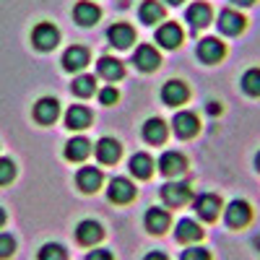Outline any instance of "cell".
I'll list each match as a JSON object with an SVG mask.
<instances>
[{
    "instance_id": "f1b7e54d",
    "label": "cell",
    "mask_w": 260,
    "mask_h": 260,
    "mask_svg": "<svg viewBox=\"0 0 260 260\" xmlns=\"http://www.w3.org/2000/svg\"><path fill=\"white\" fill-rule=\"evenodd\" d=\"M65 257H68V252H65V247L57 245V242L42 245V250H39V255H37V260H65Z\"/></svg>"
},
{
    "instance_id": "4dcf8cb0",
    "label": "cell",
    "mask_w": 260,
    "mask_h": 260,
    "mask_svg": "<svg viewBox=\"0 0 260 260\" xmlns=\"http://www.w3.org/2000/svg\"><path fill=\"white\" fill-rule=\"evenodd\" d=\"M94 89H96V81H94L91 76H78V78L73 81V94H76V96H91Z\"/></svg>"
},
{
    "instance_id": "d6986e66",
    "label": "cell",
    "mask_w": 260,
    "mask_h": 260,
    "mask_svg": "<svg viewBox=\"0 0 260 260\" xmlns=\"http://www.w3.org/2000/svg\"><path fill=\"white\" fill-rule=\"evenodd\" d=\"M91 154V143L86 138H71L68 143H65V159L68 161H83L86 156Z\"/></svg>"
},
{
    "instance_id": "4fadbf2b",
    "label": "cell",
    "mask_w": 260,
    "mask_h": 260,
    "mask_svg": "<svg viewBox=\"0 0 260 260\" xmlns=\"http://www.w3.org/2000/svg\"><path fill=\"white\" fill-rule=\"evenodd\" d=\"M156 42L167 50H175V47L182 45V29L177 24H164V26L156 29Z\"/></svg>"
},
{
    "instance_id": "d6a6232c",
    "label": "cell",
    "mask_w": 260,
    "mask_h": 260,
    "mask_svg": "<svg viewBox=\"0 0 260 260\" xmlns=\"http://www.w3.org/2000/svg\"><path fill=\"white\" fill-rule=\"evenodd\" d=\"M13 250H16V240H13L11 234L0 232V260L11 257V255H13Z\"/></svg>"
},
{
    "instance_id": "e0dca14e",
    "label": "cell",
    "mask_w": 260,
    "mask_h": 260,
    "mask_svg": "<svg viewBox=\"0 0 260 260\" xmlns=\"http://www.w3.org/2000/svg\"><path fill=\"white\" fill-rule=\"evenodd\" d=\"M76 182L83 192H96L99 185H102V172L96 167H83L78 175H76Z\"/></svg>"
},
{
    "instance_id": "7a4b0ae2",
    "label": "cell",
    "mask_w": 260,
    "mask_h": 260,
    "mask_svg": "<svg viewBox=\"0 0 260 260\" xmlns=\"http://www.w3.org/2000/svg\"><path fill=\"white\" fill-rule=\"evenodd\" d=\"M192 208L203 221H213L221 211V201H219V195H213V192H201L198 198L192 201Z\"/></svg>"
},
{
    "instance_id": "ab89813d",
    "label": "cell",
    "mask_w": 260,
    "mask_h": 260,
    "mask_svg": "<svg viewBox=\"0 0 260 260\" xmlns=\"http://www.w3.org/2000/svg\"><path fill=\"white\" fill-rule=\"evenodd\" d=\"M3 224H6V211L0 208V226H3Z\"/></svg>"
},
{
    "instance_id": "9a60e30c",
    "label": "cell",
    "mask_w": 260,
    "mask_h": 260,
    "mask_svg": "<svg viewBox=\"0 0 260 260\" xmlns=\"http://www.w3.org/2000/svg\"><path fill=\"white\" fill-rule=\"evenodd\" d=\"M86 62H89V50L81 47V45L68 47V50H65V55H62V68L65 71H81Z\"/></svg>"
},
{
    "instance_id": "7c38bea8",
    "label": "cell",
    "mask_w": 260,
    "mask_h": 260,
    "mask_svg": "<svg viewBox=\"0 0 260 260\" xmlns=\"http://www.w3.org/2000/svg\"><path fill=\"white\" fill-rule=\"evenodd\" d=\"M172 125H175L177 138H192L195 133H198V117H195L192 112H177L175 120H172Z\"/></svg>"
},
{
    "instance_id": "484cf974",
    "label": "cell",
    "mask_w": 260,
    "mask_h": 260,
    "mask_svg": "<svg viewBox=\"0 0 260 260\" xmlns=\"http://www.w3.org/2000/svg\"><path fill=\"white\" fill-rule=\"evenodd\" d=\"M143 138H146L148 143H164V138H167V125H164V120L151 117V120L143 125Z\"/></svg>"
},
{
    "instance_id": "52a82bcc",
    "label": "cell",
    "mask_w": 260,
    "mask_h": 260,
    "mask_svg": "<svg viewBox=\"0 0 260 260\" xmlns=\"http://www.w3.org/2000/svg\"><path fill=\"white\" fill-rule=\"evenodd\" d=\"M107 39H110V45L117 47V50H125L133 45V39H136V31L130 29L127 24H112L110 29H107Z\"/></svg>"
},
{
    "instance_id": "44dd1931",
    "label": "cell",
    "mask_w": 260,
    "mask_h": 260,
    "mask_svg": "<svg viewBox=\"0 0 260 260\" xmlns=\"http://www.w3.org/2000/svg\"><path fill=\"white\" fill-rule=\"evenodd\" d=\"M99 8L94 6V3H89V0H81V3L73 8V18L78 21L81 26H91V24H96L99 21Z\"/></svg>"
},
{
    "instance_id": "74e56055",
    "label": "cell",
    "mask_w": 260,
    "mask_h": 260,
    "mask_svg": "<svg viewBox=\"0 0 260 260\" xmlns=\"http://www.w3.org/2000/svg\"><path fill=\"white\" fill-rule=\"evenodd\" d=\"M219 110H221L219 102H208V112H211V115H219Z\"/></svg>"
},
{
    "instance_id": "b9f144b4",
    "label": "cell",
    "mask_w": 260,
    "mask_h": 260,
    "mask_svg": "<svg viewBox=\"0 0 260 260\" xmlns=\"http://www.w3.org/2000/svg\"><path fill=\"white\" fill-rule=\"evenodd\" d=\"M167 3H169V6H180V3H182V0H167Z\"/></svg>"
},
{
    "instance_id": "7402d4cb",
    "label": "cell",
    "mask_w": 260,
    "mask_h": 260,
    "mask_svg": "<svg viewBox=\"0 0 260 260\" xmlns=\"http://www.w3.org/2000/svg\"><path fill=\"white\" fill-rule=\"evenodd\" d=\"M130 172H133V177H138V180H148L151 175H154V159H151L148 154L130 156Z\"/></svg>"
},
{
    "instance_id": "3957f363",
    "label": "cell",
    "mask_w": 260,
    "mask_h": 260,
    "mask_svg": "<svg viewBox=\"0 0 260 260\" xmlns=\"http://www.w3.org/2000/svg\"><path fill=\"white\" fill-rule=\"evenodd\" d=\"M136 195V187L127 177H112L110 180V187H107V198L112 203H130Z\"/></svg>"
},
{
    "instance_id": "ba28073f",
    "label": "cell",
    "mask_w": 260,
    "mask_h": 260,
    "mask_svg": "<svg viewBox=\"0 0 260 260\" xmlns=\"http://www.w3.org/2000/svg\"><path fill=\"white\" fill-rule=\"evenodd\" d=\"M185 167H187V161H185V156L180 154V151H167V154L159 159V172H161V175H167V177L182 175Z\"/></svg>"
},
{
    "instance_id": "d590c367",
    "label": "cell",
    "mask_w": 260,
    "mask_h": 260,
    "mask_svg": "<svg viewBox=\"0 0 260 260\" xmlns=\"http://www.w3.org/2000/svg\"><path fill=\"white\" fill-rule=\"evenodd\" d=\"M86 260H112V252L110 250H91L86 255Z\"/></svg>"
},
{
    "instance_id": "4316f807",
    "label": "cell",
    "mask_w": 260,
    "mask_h": 260,
    "mask_svg": "<svg viewBox=\"0 0 260 260\" xmlns=\"http://www.w3.org/2000/svg\"><path fill=\"white\" fill-rule=\"evenodd\" d=\"M96 71H99L107 81H117V78H122V73H125L122 62L115 60V57H102V60L96 62Z\"/></svg>"
},
{
    "instance_id": "f35d334b",
    "label": "cell",
    "mask_w": 260,
    "mask_h": 260,
    "mask_svg": "<svg viewBox=\"0 0 260 260\" xmlns=\"http://www.w3.org/2000/svg\"><path fill=\"white\" fill-rule=\"evenodd\" d=\"M232 3H237V6H252L255 0H232Z\"/></svg>"
},
{
    "instance_id": "d4e9b609",
    "label": "cell",
    "mask_w": 260,
    "mask_h": 260,
    "mask_svg": "<svg viewBox=\"0 0 260 260\" xmlns=\"http://www.w3.org/2000/svg\"><path fill=\"white\" fill-rule=\"evenodd\" d=\"M185 18L190 21L192 29H201V26H206L208 21H211V8H208L206 3H192V6L187 8Z\"/></svg>"
},
{
    "instance_id": "30bf717a",
    "label": "cell",
    "mask_w": 260,
    "mask_h": 260,
    "mask_svg": "<svg viewBox=\"0 0 260 260\" xmlns=\"http://www.w3.org/2000/svg\"><path fill=\"white\" fill-rule=\"evenodd\" d=\"M224 45L216 37H206V39H201L198 42V57L203 60V62H216V60H221L224 57Z\"/></svg>"
},
{
    "instance_id": "f546056e",
    "label": "cell",
    "mask_w": 260,
    "mask_h": 260,
    "mask_svg": "<svg viewBox=\"0 0 260 260\" xmlns=\"http://www.w3.org/2000/svg\"><path fill=\"white\" fill-rule=\"evenodd\" d=\"M242 89L250 96H260V68H252L242 76Z\"/></svg>"
},
{
    "instance_id": "277c9868",
    "label": "cell",
    "mask_w": 260,
    "mask_h": 260,
    "mask_svg": "<svg viewBox=\"0 0 260 260\" xmlns=\"http://www.w3.org/2000/svg\"><path fill=\"white\" fill-rule=\"evenodd\" d=\"M161 201L167 206H185L190 201V185L187 182H167L161 187Z\"/></svg>"
},
{
    "instance_id": "6da1fadb",
    "label": "cell",
    "mask_w": 260,
    "mask_h": 260,
    "mask_svg": "<svg viewBox=\"0 0 260 260\" xmlns=\"http://www.w3.org/2000/svg\"><path fill=\"white\" fill-rule=\"evenodd\" d=\"M250 219H252V211H250V206H247L245 201H232V203L224 208V221H226L232 229L247 226Z\"/></svg>"
},
{
    "instance_id": "2e32d148",
    "label": "cell",
    "mask_w": 260,
    "mask_h": 260,
    "mask_svg": "<svg viewBox=\"0 0 260 260\" xmlns=\"http://www.w3.org/2000/svg\"><path fill=\"white\" fill-rule=\"evenodd\" d=\"M161 99H164L169 107L185 104V99H187V86H185L182 81H169V83H164V89H161Z\"/></svg>"
},
{
    "instance_id": "8fae6325",
    "label": "cell",
    "mask_w": 260,
    "mask_h": 260,
    "mask_svg": "<svg viewBox=\"0 0 260 260\" xmlns=\"http://www.w3.org/2000/svg\"><path fill=\"white\" fill-rule=\"evenodd\" d=\"M102 224L99 221H91V219H86V221H81L78 226H76V240L81 242V245H96L99 240H102Z\"/></svg>"
},
{
    "instance_id": "603a6c76",
    "label": "cell",
    "mask_w": 260,
    "mask_h": 260,
    "mask_svg": "<svg viewBox=\"0 0 260 260\" xmlns=\"http://www.w3.org/2000/svg\"><path fill=\"white\" fill-rule=\"evenodd\" d=\"M89 122H91V112L86 110V107H81V104H73L71 110L65 112V125H68L71 130H81Z\"/></svg>"
},
{
    "instance_id": "8992f818",
    "label": "cell",
    "mask_w": 260,
    "mask_h": 260,
    "mask_svg": "<svg viewBox=\"0 0 260 260\" xmlns=\"http://www.w3.org/2000/svg\"><path fill=\"white\" fill-rule=\"evenodd\" d=\"M57 115H60V104H57V99H52V96H45V99H39V102L34 104V117H37V122H42V125L55 122Z\"/></svg>"
},
{
    "instance_id": "83f0119b",
    "label": "cell",
    "mask_w": 260,
    "mask_h": 260,
    "mask_svg": "<svg viewBox=\"0 0 260 260\" xmlns=\"http://www.w3.org/2000/svg\"><path fill=\"white\" fill-rule=\"evenodd\" d=\"M164 18V8L156 3V0H146L141 6V21L143 24H156V21Z\"/></svg>"
},
{
    "instance_id": "5b68a950",
    "label": "cell",
    "mask_w": 260,
    "mask_h": 260,
    "mask_svg": "<svg viewBox=\"0 0 260 260\" xmlns=\"http://www.w3.org/2000/svg\"><path fill=\"white\" fill-rule=\"evenodd\" d=\"M31 42H34V47L37 50H52L57 42H60V31L52 26V24H39V26H34V31H31Z\"/></svg>"
},
{
    "instance_id": "5bb4252c",
    "label": "cell",
    "mask_w": 260,
    "mask_h": 260,
    "mask_svg": "<svg viewBox=\"0 0 260 260\" xmlns=\"http://www.w3.org/2000/svg\"><path fill=\"white\" fill-rule=\"evenodd\" d=\"M143 221L151 234H164L169 229V213H167V208H148Z\"/></svg>"
},
{
    "instance_id": "1f68e13d",
    "label": "cell",
    "mask_w": 260,
    "mask_h": 260,
    "mask_svg": "<svg viewBox=\"0 0 260 260\" xmlns=\"http://www.w3.org/2000/svg\"><path fill=\"white\" fill-rule=\"evenodd\" d=\"M16 177V164L11 159H0V185H8Z\"/></svg>"
},
{
    "instance_id": "cb8c5ba5",
    "label": "cell",
    "mask_w": 260,
    "mask_h": 260,
    "mask_svg": "<svg viewBox=\"0 0 260 260\" xmlns=\"http://www.w3.org/2000/svg\"><path fill=\"white\" fill-rule=\"evenodd\" d=\"M219 29L224 34H240L245 29V18L237 13V11H221L219 16Z\"/></svg>"
},
{
    "instance_id": "60d3db41",
    "label": "cell",
    "mask_w": 260,
    "mask_h": 260,
    "mask_svg": "<svg viewBox=\"0 0 260 260\" xmlns=\"http://www.w3.org/2000/svg\"><path fill=\"white\" fill-rule=\"evenodd\" d=\"M255 167H257V172H260V151H257V156H255Z\"/></svg>"
},
{
    "instance_id": "ffe728a7",
    "label": "cell",
    "mask_w": 260,
    "mask_h": 260,
    "mask_svg": "<svg viewBox=\"0 0 260 260\" xmlns=\"http://www.w3.org/2000/svg\"><path fill=\"white\" fill-rule=\"evenodd\" d=\"M175 237H177V242H195V240L203 237V229H201L198 221H192V219H180V224L175 229Z\"/></svg>"
},
{
    "instance_id": "836d02e7",
    "label": "cell",
    "mask_w": 260,
    "mask_h": 260,
    "mask_svg": "<svg viewBox=\"0 0 260 260\" xmlns=\"http://www.w3.org/2000/svg\"><path fill=\"white\" fill-rule=\"evenodd\" d=\"M180 260H211V252L206 247H187Z\"/></svg>"
},
{
    "instance_id": "9c48e42d",
    "label": "cell",
    "mask_w": 260,
    "mask_h": 260,
    "mask_svg": "<svg viewBox=\"0 0 260 260\" xmlns=\"http://www.w3.org/2000/svg\"><path fill=\"white\" fill-rule=\"evenodd\" d=\"M133 62H136V68H141V71H156L159 68V62H161V57H159V52L151 47V45H141L136 52H133Z\"/></svg>"
},
{
    "instance_id": "ac0fdd59",
    "label": "cell",
    "mask_w": 260,
    "mask_h": 260,
    "mask_svg": "<svg viewBox=\"0 0 260 260\" xmlns=\"http://www.w3.org/2000/svg\"><path fill=\"white\" fill-rule=\"evenodd\" d=\"M120 154H122V148L115 138H102L96 143V159L104 161V164H115L120 159Z\"/></svg>"
},
{
    "instance_id": "e575fe53",
    "label": "cell",
    "mask_w": 260,
    "mask_h": 260,
    "mask_svg": "<svg viewBox=\"0 0 260 260\" xmlns=\"http://www.w3.org/2000/svg\"><path fill=\"white\" fill-rule=\"evenodd\" d=\"M99 99H102V104H115L117 99H120V94H117V89H102V94H99Z\"/></svg>"
},
{
    "instance_id": "8d00e7d4",
    "label": "cell",
    "mask_w": 260,
    "mask_h": 260,
    "mask_svg": "<svg viewBox=\"0 0 260 260\" xmlns=\"http://www.w3.org/2000/svg\"><path fill=\"white\" fill-rule=\"evenodd\" d=\"M143 260H169V257H167L164 252H159V250H156V252H148Z\"/></svg>"
}]
</instances>
